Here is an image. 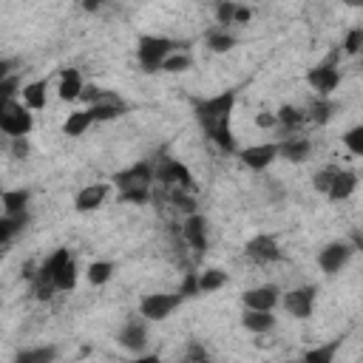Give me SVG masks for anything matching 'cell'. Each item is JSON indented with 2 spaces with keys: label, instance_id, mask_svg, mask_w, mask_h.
Returning a JSON list of instances; mask_svg holds the SVG:
<instances>
[{
  "label": "cell",
  "instance_id": "1",
  "mask_svg": "<svg viewBox=\"0 0 363 363\" xmlns=\"http://www.w3.org/2000/svg\"><path fill=\"white\" fill-rule=\"evenodd\" d=\"M235 105V91H224L218 96H207L196 102V119L207 130V136L221 147L233 150V136H230V113Z\"/></svg>",
  "mask_w": 363,
  "mask_h": 363
},
{
  "label": "cell",
  "instance_id": "2",
  "mask_svg": "<svg viewBox=\"0 0 363 363\" xmlns=\"http://www.w3.org/2000/svg\"><path fill=\"white\" fill-rule=\"evenodd\" d=\"M170 51H173V43H170L167 37H150V34H145V37H139V45H136L139 65H142L147 74L159 71V68H162V60H164Z\"/></svg>",
  "mask_w": 363,
  "mask_h": 363
},
{
  "label": "cell",
  "instance_id": "3",
  "mask_svg": "<svg viewBox=\"0 0 363 363\" xmlns=\"http://www.w3.org/2000/svg\"><path fill=\"white\" fill-rule=\"evenodd\" d=\"M31 125H34V119H31V113H28L26 105H20L14 99L0 102V130L3 133H9V136H26L31 130Z\"/></svg>",
  "mask_w": 363,
  "mask_h": 363
},
{
  "label": "cell",
  "instance_id": "4",
  "mask_svg": "<svg viewBox=\"0 0 363 363\" xmlns=\"http://www.w3.org/2000/svg\"><path fill=\"white\" fill-rule=\"evenodd\" d=\"M179 303H182V295H147V298H142L139 312L150 320H164Z\"/></svg>",
  "mask_w": 363,
  "mask_h": 363
},
{
  "label": "cell",
  "instance_id": "5",
  "mask_svg": "<svg viewBox=\"0 0 363 363\" xmlns=\"http://www.w3.org/2000/svg\"><path fill=\"white\" fill-rule=\"evenodd\" d=\"M349 255H352V247H349V244H343V241H335V244H329V247H323V250H320L318 264H320V269H323V272L335 275V272L349 261Z\"/></svg>",
  "mask_w": 363,
  "mask_h": 363
},
{
  "label": "cell",
  "instance_id": "6",
  "mask_svg": "<svg viewBox=\"0 0 363 363\" xmlns=\"http://www.w3.org/2000/svg\"><path fill=\"white\" fill-rule=\"evenodd\" d=\"M312 303H315V289L312 286H301V289H292V292L284 295V306L295 318H309Z\"/></svg>",
  "mask_w": 363,
  "mask_h": 363
},
{
  "label": "cell",
  "instance_id": "7",
  "mask_svg": "<svg viewBox=\"0 0 363 363\" xmlns=\"http://www.w3.org/2000/svg\"><path fill=\"white\" fill-rule=\"evenodd\" d=\"M150 179H153V170H150V164L142 162V164H133V167L116 173V176H113V184H116L119 190H130V187H147Z\"/></svg>",
  "mask_w": 363,
  "mask_h": 363
},
{
  "label": "cell",
  "instance_id": "8",
  "mask_svg": "<svg viewBox=\"0 0 363 363\" xmlns=\"http://www.w3.org/2000/svg\"><path fill=\"white\" fill-rule=\"evenodd\" d=\"M306 79H309V85L318 91V94H329V91H335V85L340 82V74H337V68L332 65V62H326V65H318V68H312L309 74H306Z\"/></svg>",
  "mask_w": 363,
  "mask_h": 363
},
{
  "label": "cell",
  "instance_id": "9",
  "mask_svg": "<svg viewBox=\"0 0 363 363\" xmlns=\"http://www.w3.org/2000/svg\"><path fill=\"white\" fill-rule=\"evenodd\" d=\"M275 156H278V145H252V147L241 150V162L252 170H264L267 164H272Z\"/></svg>",
  "mask_w": 363,
  "mask_h": 363
},
{
  "label": "cell",
  "instance_id": "10",
  "mask_svg": "<svg viewBox=\"0 0 363 363\" xmlns=\"http://www.w3.org/2000/svg\"><path fill=\"white\" fill-rule=\"evenodd\" d=\"M247 255L252 261H278L281 258V250H278V241L272 235H255L247 244Z\"/></svg>",
  "mask_w": 363,
  "mask_h": 363
},
{
  "label": "cell",
  "instance_id": "11",
  "mask_svg": "<svg viewBox=\"0 0 363 363\" xmlns=\"http://www.w3.org/2000/svg\"><path fill=\"white\" fill-rule=\"evenodd\" d=\"M354 187H357V173H352V170H335L332 184H329L326 193H329L332 201H343V199H349L354 193Z\"/></svg>",
  "mask_w": 363,
  "mask_h": 363
},
{
  "label": "cell",
  "instance_id": "12",
  "mask_svg": "<svg viewBox=\"0 0 363 363\" xmlns=\"http://www.w3.org/2000/svg\"><path fill=\"white\" fill-rule=\"evenodd\" d=\"M105 196H108V184H88V187H82V190L77 193V199H74V207H77L79 213L96 210V207L105 201Z\"/></svg>",
  "mask_w": 363,
  "mask_h": 363
},
{
  "label": "cell",
  "instance_id": "13",
  "mask_svg": "<svg viewBox=\"0 0 363 363\" xmlns=\"http://www.w3.org/2000/svg\"><path fill=\"white\" fill-rule=\"evenodd\" d=\"M241 301L247 309H272L278 303V289L275 286H258V289L244 292Z\"/></svg>",
  "mask_w": 363,
  "mask_h": 363
},
{
  "label": "cell",
  "instance_id": "14",
  "mask_svg": "<svg viewBox=\"0 0 363 363\" xmlns=\"http://www.w3.org/2000/svg\"><path fill=\"white\" fill-rule=\"evenodd\" d=\"M159 179L162 182H167V184H179V187H193V176H190V170L184 167V164H179V162H173V159H167L164 164H162V170H159Z\"/></svg>",
  "mask_w": 363,
  "mask_h": 363
},
{
  "label": "cell",
  "instance_id": "15",
  "mask_svg": "<svg viewBox=\"0 0 363 363\" xmlns=\"http://www.w3.org/2000/svg\"><path fill=\"white\" fill-rule=\"evenodd\" d=\"M60 99L62 102H71V99H77L79 94H82V77H79V71L77 68H65L62 74H60Z\"/></svg>",
  "mask_w": 363,
  "mask_h": 363
},
{
  "label": "cell",
  "instance_id": "16",
  "mask_svg": "<svg viewBox=\"0 0 363 363\" xmlns=\"http://www.w3.org/2000/svg\"><path fill=\"white\" fill-rule=\"evenodd\" d=\"M182 230H184V238L190 241L193 250H199V252L207 250V233H204V218L201 216H190Z\"/></svg>",
  "mask_w": 363,
  "mask_h": 363
},
{
  "label": "cell",
  "instance_id": "17",
  "mask_svg": "<svg viewBox=\"0 0 363 363\" xmlns=\"http://www.w3.org/2000/svg\"><path fill=\"white\" fill-rule=\"evenodd\" d=\"M145 337H147V332H145V323L142 320H128L125 329L119 332V343L125 349H133V352H139L145 346Z\"/></svg>",
  "mask_w": 363,
  "mask_h": 363
},
{
  "label": "cell",
  "instance_id": "18",
  "mask_svg": "<svg viewBox=\"0 0 363 363\" xmlns=\"http://www.w3.org/2000/svg\"><path fill=\"white\" fill-rule=\"evenodd\" d=\"M23 105L28 111H43L45 108V79H34L23 88Z\"/></svg>",
  "mask_w": 363,
  "mask_h": 363
},
{
  "label": "cell",
  "instance_id": "19",
  "mask_svg": "<svg viewBox=\"0 0 363 363\" xmlns=\"http://www.w3.org/2000/svg\"><path fill=\"white\" fill-rule=\"evenodd\" d=\"M241 323H244L250 332H267V329H272L275 318H272L269 309H247L244 318H241Z\"/></svg>",
  "mask_w": 363,
  "mask_h": 363
},
{
  "label": "cell",
  "instance_id": "20",
  "mask_svg": "<svg viewBox=\"0 0 363 363\" xmlns=\"http://www.w3.org/2000/svg\"><path fill=\"white\" fill-rule=\"evenodd\" d=\"M91 122H94L91 111H74V113H68L62 130H65V136H82L91 128Z\"/></svg>",
  "mask_w": 363,
  "mask_h": 363
},
{
  "label": "cell",
  "instance_id": "21",
  "mask_svg": "<svg viewBox=\"0 0 363 363\" xmlns=\"http://www.w3.org/2000/svg\"><path fill=\"white\" fill-rule=\"evenodd\" d=\"M0 204L9 216L14 213H26V204H28V190H3L0 193Z\"/></svg>",
  "mask_w": 363,
  "mask_h": 363
},
{
  "label": "cell",
  "instance_id": "22",
  "mask_svg": "<svg viewBox=\"0 0 363 363\" xmlns=\"http://www.w3.org/2000/svg\"><path fill=\"white\" fill-rule=\"evenodd\" d=\"M278 153L289 162H303L309 156V142L306 139H286L284 145H278Z\"/></svg>",
  "mask_w": 363,
  "mask_h": 363
},
{
  "label": "cell",
  "instance_id": "23",
  "mask_svg": "<svg viewBox=\"0 0 363 363\" xmlns=\"http://www.w3.org/2000/svg\"><path fill=\"white\" fill-rule=\"evenodd\" d=\"M71 255H68V250H57L51 258H45V264L40 267V275H37V281H51L54 284V275H57V269L68 261Z\"/></svg>",
  "mask_w": 363,
  "mask_h": 363
},
{
  "label": "cell",
  "instance_id": "24",
  "mask_svg": "<svg viewBox=\"0 0 363 363\" xmlns=\"http://www.w3.org/2000/svg\"><path fill=\"white\" fill-rule=\"evenodd\" d=\"M26 221H28V218H26V213H14V216H9V213H6V216L0 218V244H3V241H9L14 233H20V230L26 227Z\"/></svg>",
  "mask_w": 363,
  "mask_h": 363
},
{
  "label": "cell",
  "instance_id": "25",
  "mask_svg": "<svg viewBox=\"0 0 363 363\" xmlns=\"http://www.w3.org/2000/svg\"><path fill=\"white\" fill-rule=\"evenodd\" d=\"M196 281H199V292H213V289H218V286L227 284V272H221V269H207V272L196 275Z\"/></svg>",
  "mask_w": 363,
  "mask_h": 363
},
{
  "label": "cell",
  "instance_id": "26",
  "mask_svg": "<svg viewBox=\"0 0 363 363\" xmlns=\"http://www.w3.org/2000/svg\"><path fill=\"white\" fill-rule=\"evenodd\" d=\"M74 284H77V267H74V261L68 258V261L57 269V275H54V286H57V289H74Z\"/></svg>",
  "mask_w": 363,
  "mask_h": 363
},
{
  "label": "cell",
  "instance_id": "27",
  "mask_svg": "<svg viewBox=\"0 0 363 363\" xmlns=\"http://www.w3.org/2000/svg\"><path fill=\"white\" fill-rule=\"evenodd\" d=\"M111 275H113V264H108V261H94V264L88 267V281L96 284V286L105 284Z\"/></svg>",
  "mask_w": 363,
  "mask_h": 363
},
{
  "label": "cell",
  "instance_id": "28",
  "mask_svg": "<svg viewBox=\"0 0 363 363\" xmlns=\"http://www.w3.org/2000/svg\"><path fill=\"white\" fill-rule=\"evenodd\" d=\"M190 68V57L187 54H167L162 60V68L159 71H170V74H179V71H187Z\"/></svg>",
  "mask_w": 363,
  "mask_h": 363
},
{
  "label": "cell",
  "instance_id": "29",
  "mask_svg": "<svg viewBox=\"0 0 363 363\" xmlns=\"http://www.w3.org/2000/svg\"><path fill=\"white\" fill-rule=\"evenodd\" d=\"M275 119H278L281 125H286V128H295V125H301L306 116H303V111H298V108H292V105H284V108L275 113Z\"/></svg>",
  "mask_w": 363,
  "mask_h": 363
},
{
  "label": "cell",
  "instance_id": "30",
  "mask_svg": "<svg viewBox=\"0 0 363 363\" xmlns=\"http://www.w3.org/2000/svg\"><path fill=\"white\" fill-rule=\"evenodd\" d=\"M51 357H57V349H31V352H20L17 354V360L20 363H43V360H51Z\"/></svg>",
  "mask_w": 363,
  "mask_h": 363
},
{
  "label": "cell",
  "instance_id": "31",
  "mask_svg": "<svg viewBox=\"0 0 363 363\" xmlns=\"http://www.w3.org/2000/svg\"><path fill=\"white\" fill-rule=\"evenodd\" d=\"M335 349H337V340H332L329 346H320V349H312V352H306V360H309V363H332V357H335Z\"/></svg>",
  "mask_w": 363,
  "mask_h": 363
},
{
  "label": "cell",
  "instance_id": "32",
  "mask_svg": "<svg viewBox=\"0 0 363 363\" xmlns=\"http://www.w3.org/2000/svg\"><path fill=\"white\" fill-rule=\"evenodd\" d=\"M343 142H346V147H349L354 156H363V128H360V125L352 128V130L343 136Z\"/></svg>",
  "mask_w": 363,
  "mask_h": 363
},
{
  "label": "cell",
  "instance_id": "33",
  "mask_svg": "<svg viewBox=\"0 0 363 363\" xmlns=\"http://www.w3.org/2000/svg\"><path fill=\"white\" fill-rule=\"evenodd\" d=\"M233 37L230 34H221V31H210V37H207V45L213 48V51H230L233 48Z\"/></svg>",
  "mask_w": 363,
  "mask_h": 363
},
{
  "label": "cell",
  "instance_id": "34",
  "mask_svg": "<svg viewBox=\"0 0 363 363\" xmlns=\"http://www.w3.org/2000/svg\"><path fill=\"white\" fill-rule=\"evenodd\" d=\"M329 116H332V102H326V99H318V102L312 105V119H315L318 125H323Z\"/></svg>",
  "mask_w": 363,
  "mask_h": 363
},
{
  "label": "cell",
  "instance_id": "35",
  "mask_svg": "<svg viewBox=\"0 0 363 363\" xmlns=\"http://www.w3.org/2000/svg\"><path fill=\"white\" fill-rule=\"evenodd\" d=\"M335 170H337V167H323V170H318V173H315V190L326 193V190H329V184H332Z\"/></svg>",
  "mask_w": 363,
  "mask_h": 363
},
{
  "label": "cell",
  "instance_id": "36",
  "mask_svg": "<svg viewBox=\"0 0 363 363\" xmlns=\"http://www.w3.org/2000/svg\"><path fill=\"white\" fill-rule=\"evenodd\" d=\"M17 77H3L0 79V102H6V99H14V94H17Z\"/></svg>",
  "mask_w": 363,
  "mask_h": 363
},
{
  "label": "cell",
  "instance_id": "37",
  "mask_svg": "<svg viewBox=\"0 0 363 363\" xmlns=\"http://www.w3.org/2000/svg\"><path fill=\"white\" fill-rule=\"evenodd\" d=\"M119 199H122V201H136V204H142V201H147V187H130V190H119Z\"/></svg>",
  "mask_w": 363,
  "mask_h": 363
},
{
  "label": "cell",
  "instance_id": "38",
  "mask_svg": "<svg viewBox=\"0 0 363 363\" xmlns=\"http://www.w3.org/2000/svg\"><path fill=\"white\" fill-rule=\"evenodd\" d=\"M233 14H235V3L233 0H221L218 3V11H216V17H218V23H233Z\"/></svg>",
  "mask_w": 363,
  "mask_h": 363
},
{
  "label": "cell",
  "instance_id": "39",
  "mask_svg": "<svg viewBox=\"0 0 363 363\" xmlns=\"http://www.w3.org/2000/svg\"><path fill=\"white\" fill-rule=\"evenodd\" d=\"M360 43H363V31H360V28H352V31L346 34V43H343V45H346L349 54H357V51H360Z\"/></svg>",
  "mask_w": 363,
  "mask_h": 363
},
{
  "label": "cell",
  "instance_id": "40",
  "mask_svg": "<svg viewBox=\"0 0 363 363\" xmlns=\"http://www.w3.org/2000/svg\"><path fill=\"white\" fill-rule=\"evenodd\" d=\"M199 292V281H196V272H190L187 278H184V286H182V298H190V295H196Z\"/></svg>",
  "mask_w": 363,
  "mask_h": 363
},
{
  "label": "cell",
  "instance_id": "41",
  "mask_svg": "<svg viewBox=\"0 0 363 363\" xmlns=\"http://www.w3.org/2000/svg\"><path fill=\"white\" fill-rule=\"evenodd\" d=\"M14 139V145H11V153H14V159H23L26 153H28V145H26V136H11Z\"/></svg>",
  "mask_w": 363,
  "mask_h": 363
},
{
  "label": "cell",
  "instance_id": "42",
  "mask_svg": "<svg viewBox=\"0 0 363 363\" xmlns=\"http://www.w3.org/2000/svg\"><path fill=\"white\" fill-rule=\"evenodd\" d=\"M173 201H176L179 207H184V210H193V199H190V196H184L182 190H176V193H173Z\"/></svg>",
  "mask_w": 363,
  "mask_h": 363
},
{
  "label": "cell",
  "instance_id": "43",
  "mask_svg": "<svg viewBox=\"0 0 363 363\" xmlns=\"http://www.w3.org/2000/svg\"><path fill=\"white\" fill-rule=\"evenodd\" d=\"M250 20V9H241L235 6V14H233V23H247Z\"/></svg>",
  "mask_w": 363,
  "mask_h": 363
},
{
  "label": "cell",
  "instance_id": "44",
  "mask_svg": "<svg viewBox=\"0 0 363 363\" xmlns=\"http://www.w3.org/2000/svg\"><path fill=\"white\" fill-rule=\"evenodd\" d=\"M255 122H258V125H261V128H272V125H275V122H278V119H275V113H261V116H258V119H255Z\"/></svg>",
  "mask_w": 363,
  "mask_h": 363
},
{
  "label": "cell",
  "instance_id": "45",
  "mask_svg": "<svg viewBox=\"0 0 363 363\" xmlns=\"http://www.w3.org/2000/svg\"><path fill=\"white\" fill-rule=\"evenodd\" d=\"M99 3H102V0H79V6H82L85 11H96V9H99Z\"/></svg>",
  "mask_w": 363,
  "mask_h": 363
},
{
  "label": "cell",
  "instance_id": "46",
  "mask_svg": "<svg viewBox=\"0 0 363 363\" xmlns=\"http://www.w3.org/2000/svg\"><path fill=\"white\" fill-rule=\"evenodd\" d=\"M9 68H11V62H9V60H0V79L9 77Z\"/></svg>",
  "mask_w": 363,
  "mask_h": 363
},
{
  "label": "cell",
  "instance_id": "47",
  "mask_svg": "<svg viewBox=\"0 0 363 363\" xmlns=\"http://www.w3.org/2000/svg\"><path fill=\"white\" fill-rule=\"evenodd\" d=\"M346 3H349V6H360L363 0H346Z\"/></svg>",
  "mask_w": 363,
  "mask_h": 363
},
{
  "label": "cell",
  "instance_id": "48",
  "mask_svg": "<svg viewBox=\"0 0 363 363\" xmlns=\"http://www.w3.org/2000/svg\"><path fill=\"white\" fill-rule=\"evenodd\" d=\"M0 193H3V190H0Z\"/></svg>",
  "mask_w": 363,
  "mask_h": 363
}]
</instances>
